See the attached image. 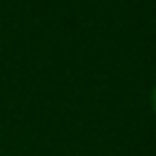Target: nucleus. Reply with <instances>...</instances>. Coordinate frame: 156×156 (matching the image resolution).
<instances>
[{
    "label": "nucleus",
    "instance_id": "obj_1",
    "mask_svg": "<svg viewBox=\"0 0 156 156\" xmlns=\"http://www.w3.org/2000/svg\"><path fill=\"white\" fill-rule=\"evenodd\" d=\"M151 110H154V115H156V85L151 88Z\"/></svg>",
    "mask_w": 156,
    "mask_h": 156
}]
</instances>
